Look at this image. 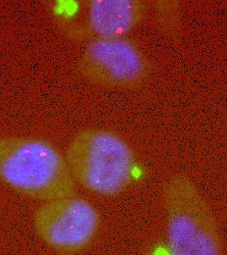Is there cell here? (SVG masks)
Segmentation results:
<instances>
[{"label": "cell", "mask_w": 227, "mask_h": 255, "mask_svg": "<svg viewBox=\"0 0 227 255\" xmlns=\"http://www.w3.org/2000/svg\"><path fill=\"white\" fill-rule=\"evenodd\" d=\"M162 207L168 255H223L215 213L188 175L177 173L165 182Z\"/></svg>", "instance_id": "2"}, {"label": "cell", "mask_w": 227, "mask_h": 255, "mask_svg": "<svg viewBox=\"0 0 227 255\" xmlns=\"http://www.w3.org/2000/svg\"><path fill=\"white\" fill-rule=\"evenodd\" d=\"M0 181L44 202L73 195L76 185L66 157L52 143L27 136H0Z\"/></svg>", "instance_id": "1"}, {"label": "cell", "mask_w": 227, "mask_h": 255, "mask_svg": "<svg viewBox=\"0 0 227 255\" xmlns=\"http://www.w3.org/2000/svg\"><path fill=\"white\" fill-rule=\"evenodd\" d=\"M149 8L142 0H89L82 32L96 38H120L139 26Z\"/></svg>", "instance_id": "6"}, {"label": "cell", "mask_w": 227, "mask_h": 255, "mask_svg": "<svg viewBox=\"0 0 227 255\" xmlns=\"http://www.w3.org/2000/svg\"><path fill=\"white\" fill-rule=\"evenodd\" d=\"M100 223V214L94 205L74 194L44 202L33 216L38 237L64 255L86 249L95 239Z\"/></svg>", "instance_id": "5"}, {"label": "cell", "mask_w": 227, "mask_h": 255, "mask_svg": "<svg viewBox=\"0 0 227 255\" xmlns=\"http://www.w3.org/2000/svg\"><path fill=\"white\" fill-rule=\"evenodd\" d=\"M80 76L101 88L135 90L150 74V62L130 39L96 38L84 47L78 65Z\"/></svg>", "instance_id": "4"}, {"label": "cell", "mask_w": 227, "mask_h": 255, "mask_svg": "<svg viewBox=\"0 0 227 255\" xmlns=\"http://www.w3.org/2000/svg\"><path fill=\"white\" fill-rule=\"evenodd\" d=\"M66 160L75 182L103 196H116L130 187L136 158L130 144L117 132L85 128L70 141Z\"/></svg>", "instance_id": "3"}]
</instances>
